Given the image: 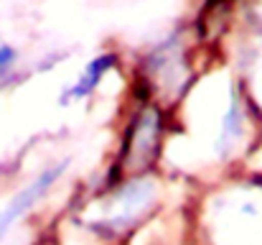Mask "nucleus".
I'll return each instance as SVG.
<instances>
[{
	"label": "nucleus",
	"mask_w": 262,
	"mask_h": 245,
	"mask_svg": "<svg viewBox=\"0 0 262 245\" xmlns=\"http://www.w3.org/2000/svg\"><path fill=\"white\" fill-rule=\"evenodd\" d=\"M13 59H15V54H13V49L10 46H0V74L13 64Z\"/></svg>",
	"instance_id": "nucleus-3"
},
{
	"label": "nucleus",
	"mask_w": 262,
	"mask_h": 245,
	"mask_svg": "<svg viewBox=\"0 0 262 245\" xmlns=\"http://www.w3.org/2000/svg\"><path fill=\"white\" fill-rule=\"evenodd\" d=\"M36 245H59V243H56L54 238H43V240H38Z\"/></svg>",
	"instance_id": "nucleus-4"
},
{
	"label": "nucleus",
	"mask_w": 262,
	"mask_h": 245,
	"mask_svg": "<svg viewBox=\"0 0 262 245\" xmlns=\"http://www.w3.org/2000/svg\"><path fill=\"white\" fill-rule=\"evenodd\" d=\"M64 168H67V163H59V166H51V168L41 171L36 181H31L23 192H18V194L10 199V204H5V210L0 212V238L13 228V222H15L23 212H28V210L33 207V202H38V199L54 186V181L61 176Z\"/></svg>",
	"instance_id": "nucleus-1"
},
{
	"label": "nucleus",
	"mask_w": 262,
	"mask_h": 245,
	"mask_svg": "<svg viewBox=\"0 0 262 245\" xmlns=\"http://www.w3.org/2000/svg\"><path fill=\"white\" fill-rule=\"evenodd\" d=\"M115 62H117L115 54H102V56L92 59L87 64V69L82 72V77L69 87V92L64 95V100H84V97H89L97 89L99 80L115 67Z\"/></svg>",
	"instance_id": "nucleus-2"
}]
</instances>
